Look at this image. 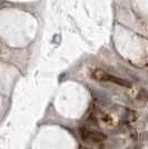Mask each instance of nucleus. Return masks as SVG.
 Returning a JSON list of instances; mask_svg holds the SVG:
<instances>
[{"instance_id": "nucleus-4", "label": "nucleus", "mask_w": 148, "mask_h": 149, "mask_svg": "<svg viewBox=\"0 0 148 149\" xmlns=\"http://www.w3.org/2000/svg\"><path fill=\"white\" fill-rule=\"evenodd\" d=\"M125 119H127V121L129 123H133L137 119V116H136V112L133 111V110H127L126 112V116H125Z\"/></svg>"}, {"instance_id": "nucleus-9", "label": "nucleus", "mask_w": 148, "mask_h": 149, "mask_svg": "<svg viewBox=\"0 0 148 149\" xmlns=\"http://www.w3.org/2000/svg\"><path fill=\"white\" fill-rule=\"evenodd\" d=\"M81 149H82V148H81Z\"/></svg>"}, {"instance_id": "nucleus-1", "label": "nucleus", "mask_w": 148, "mask_h": 149, "mask_svg": "<svg viewBox=\"0 0 148 149\" xmlns=\"http://www.w3.org/2000/svg\"><path fill=\"white\" fill-rule=\"evenodd\" d=\"M107 81H110V82H112V84H116V85L121 86V87H126V88L131 87V84H130L129 81L125 80V79H121V78H117V77L111 76V74H108Z\"/></svg>"}, {"instance_id": "nucleus-2", "label": "nucleus", "mask_w": 148, "mask_h": 149, "mask_svg": "<svg viewBox=\"0 0 148 149\" xmlns=\"http://www.w3.org/2000/svg\"><path fill=\"white\" fill-rule=\"evenodd\" d=\"M88 139H90L91 141L95 143H101L106 139V135L103 132H99V131H90L88 134Z\"/></svg>"}, {"instance_id": "nucleus-3", "label": "nucleus", "mask_w": 148, "mask_h": 149, "mask_svg": "<svg viewBox=\"0 0 148 149\" xmlns=\"http://www.w3.org/2000/svg\"><path fill=\"white\" fill-rule=\"evenodd\" d=\"M91 77H93L94 79H96V80L107 81L108 74L106 71H104V70H101V69H96V70H94L93 72H91Z\"/></svg>"}, {"instance_id": "nucleus-5", "label": "nucleus", "mask_w": 148, "mask_h": 149, "mask_svg": "<svg viewBox=\"0 0 148 149\" xmlns=\"http://www.w3.org/2000/svg\"><path fill=\"white\" fill-rule=\"evenodd\" d=\"M80 135H81V138L84 139V140H88V134H89V130L87 129L86 127H81L80 129Z\"/></svg>"}, {"instance_id": "nucleus-8", "label": "nucleus", "mask_w": 148, "mask_h": 149, "mask_svg": "<svg viewBox=\"0 0 148 149\" xmlns=\"http://www.w3.org/2000/svg\"><path fill=\"white\" fill-rule=\"evenodd\" d=\"M1 3H2V0H0V5H1Z\"/></svg>"}, {"instance_id": "nucleus-6", "label": "nucleus", "mask_w": 148, "mask_h": 149, "mask_svg": "<svg viewBox=\"0 0 148 149\" xmlns=\"http://www.w3.org/2000/svg\"><path fill=\"white\" fill-rule=\"evenodd\" d=\"M138 139L140 141H148V131H142V132H140L139 136H138Z\"/></svg>"}, {"instance_id": "nucleus-7", "label": "nucleus", "mask_w": 148, "mask_h": 149, "mask_svg": "<svg viewBox=\"0 0 148 149\" xmlns=\"http://www.w3.org/2000/svg\"><path fill=\"white\" fill-rule=\"evenodd\" d=\"M146 118H147V119H146V120H147V123H148V115H147V117H146Z\"/></svg>"}]
</instances>
